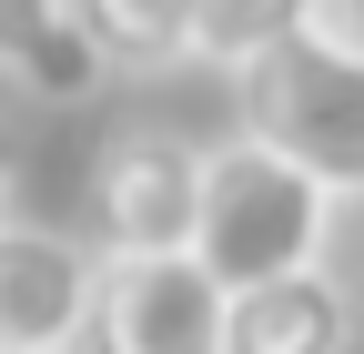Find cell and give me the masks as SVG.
I'll return each mask as SVG.
<instances>
[{"label":"cell","mask_w":364,"mask_h":354,"mask_svg":"<svg viewBox=\"0 0 364 354\" xmlns=\"http://www.w3.org/2000/svg\"><path fill=\"white\" fill-rule=\"evenodd\" d=\"M334 223H344V193L324 183V172H304L294 152H273L263 132H233V142L203 152V223H193V253H203L233 294L324 263V253H334Z\"/></svg>","instance_id":"1"},{"label":"cell","mask_w":364,"mask_h":354,"mask_svg":"<svg viewBox=\"0 0 364 354\" xmlns=\"http://www.w3.org/2000/svg\"><path fill=\"white\" fill-rule=\"evenodd\" d=\"M233 102H243V132H263L304 172H324L344 203H364V51L294 31L233 71Z\"/></svg>","instance_id":"2"},{"label":"cell","mask_w":364,"mask_h":354,"mask_svg":"<svg viewBox=\"0 0 364 354\" xmlns=\"http://www.w3.org/2000/svg\"><path fill=\"white\" fill-rule=\"evenodd\" d=\"M233 284L203 253H102L91 354H223Z\"/></svg>","instance_id":"3"},{"label":"cell","mask_w":364,"mask_h":354,"mask_svg":"<svg viewBox=\"0 0 364 354\" xmlns=\"http://www.w3.org/2000/svg\"><path fill=\"white\" fill-rule=\"evenodd\" d=\"M91 243L102 253H193L203 223V142L182 132H122L91 162Z\"/></svg>","instance_id":"4"},{"label":"cell","mask_w":364,"mask_h":354,"mask_svg":"<svg viewBox=\"0 0 364 354\" xmlns=\"http://www.w3.org/2000/svg\"><path fill=\"white\" fill-rule=\"evenodd\" d=\"M91 314H102V243L0 213V354L91 344Z\"/></svg>","instance_id":"5"},{"label":"cell","mask_w":364,"mask_h":354,"mask_svg":"<svg viewBox=\"0 0 364 354\" xmlns=\"http://www.w3.org/2000/svg\"><path fill=\"white\" fill-rule=\"evenodd\" d=\"M0 81L21 102L81 112L112 81V51H102V31H91L81 0H0Z\"/></svg>","instance_id":"6"},{"label":"cell","mask_w":364,"mask_h":354,"mask_svg":"<svg viewBox=\"0 0 364 354\" xmlns=\"http://www.w3.org/2000/svg\"><path fill=\"white\" fill-rule=\"evenodd\" d=\"M354 284L334 263H304V274H273L233 294V334L223 354H354Z\"/></svg>","instance_id":"7"},{"label":"cell","mask_w":364,"mask_h":354,"mask_svg":"<svg viewBox=\"0 0 364 354\" xmlns=\"http://www.w3.org/2000/svg\"><path fill=\"white\" fill-rule=\"evenodd\" d=\"M91 31H102L112 71H182L193 61V21L203 0H81Z\"/></svg>","instance_id":"8"},{"label":"cell","mask_w":364,"mask_h":354,"mask_svg":"<svg viewBox=\"0 0 364 354\" xmlns=\"http://www.w3.org/2000/svg\"><path fill=\"white\" fill-rule=\"evenodd\" d=\"M294 31H314V0H203V21H193V61L243 71V61H263L273 41H294Z\"/></svg>","instance_id":"9"},{"label":"cell","mask_w":364,"mask_h":354,"mask_svg":"<svg viewBox=\"0 0 364 354\" xmlns=\"http://www.w3.org/2000/svg\"><path fill=\"white\" fill-rule=\"evenodd\" d=\"M11 183H21V142H11V122H0V213H11Z\"/></svg>","instance_id":"10"},{"label":"cell","mask_w":364,"mask_h":354,"mask_svg":"<svg viewBox=\"0 0 364 354\" xmlns=\"http://www.w3.org/2000/svg\"><path fill=\"white\" fill-rule=\"evenodd\" d=\"M41 354H81V344H41Z\"/></svg>","instance_id":"11"}]
</instances>
